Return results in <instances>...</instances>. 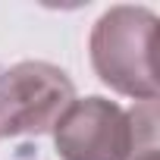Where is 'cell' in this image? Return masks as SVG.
I'll return each instance as SVG.
<instances>
[{
    "label": "cell",
    "mask_w": 160,
    "mask_h": 160,
    "mask_svg": "<svg viewBox=\"0 0 160 160\" xmlns=\"http://www.w3.org/2000/svg\"><path fill=\"white\" fill-rule=\"evenodd\" d=\"M154 35L157 16L148 7H110L91 28V66L104 85L113 91L154 104Z\"/></svg>",
    "instance_id": "obj_1"
},
{
    "label": "cell",
    "mask_w": 160,
    "mask_h": 160,
    "mask_svg": "<svg viewBox=\"0 0 160 160\" xmlns=\"http://www.w3.org/2000/svg\"><path fill=\"white\" fill-rule=\"evenodd\" d=\"M75 101L72 78L44 60H25L0 72V135H44Z\"/></svg>",
    "instance_id": "obj_2"
},
{
    "label": "cell",
    "mask_w": 160,
    "mask_h": 160,
    "mask_svg": "<svg viewBox=\"0 0 160 160\" xmlns=\"http://www.w3.org/2000/svg\"><path fill=\"white\" fill-rule=\"evenodd\" d=\"M138 113H126L107 98L72 101L53 126L63 160H132L138 154Z\"/></svg>",
    "instance_id": "obj_3"
},
{
    "label": "cell",
    "mask_w": 160,
    "mask_h": 160,
    "mask_svg": "<svg viewBox=\"0 0 160 160\" xmlns=\"http://www.w3.org/2000/svg\"><path fill=\"white\" fill-rule=\"evenodd\" d=\"M132 160H157V151H154V148H144V151H141V154H135Z\"/></svg>",
    "instance_id": "obj_4"
}]
</instances>
